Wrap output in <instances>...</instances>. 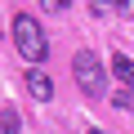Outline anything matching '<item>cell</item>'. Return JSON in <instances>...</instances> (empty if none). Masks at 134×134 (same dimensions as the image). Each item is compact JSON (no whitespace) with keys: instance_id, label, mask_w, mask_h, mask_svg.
<instances>
[{"instance_id":"5b68a950","label":"cell","mask_w":134,"mask_h":134,"mask_svg":"<svg viewBox=\"0 0 134 134\" xmlns=\"http://www.w3.org/2000/svg\"><path fill=\"white\" fill-rule=\"evenodd\" d=\"M0 130H5V134H18V112L14 107H0Z\"/></svg>"},{"instance_id":"ba28073f","label":"cell","mask_w":134,"mask_h":134,"mask_svg":"<svg viewBox=\"0 0 134 134\" xmlns=\"http://www.w3.org/2000/svg\"><path fill=\"white\" fill-rule=\"evenodd\" d=\"M90 134H103V130H90Z\"/></svg>"},{"instance_id":"6da1fadb","label":"cell","mask_w":134,"mask_h":134,"mask_svg":"<svg viewBox=\"0 0 134 134\" xmlns=\"http://www.w3.org/2000/svg\"><path fill=\"white\" fill-rule=\"evenodd\" d=\"M14 45H18V54H23L31 67H40V63L49 58V36H45V27H40L31 14H18V18H14Z\"/></svg>"},{"instance_id":"7a4b0ae2","label":"cell","mask_w":134,"mask_h":134,"mask_svg":"<svg viewBox=\"0 0 134 134\" xmlns=\"http://www.w3.org/2000/svg\"><path fill=\"white\" fill-rule=\"evenodd\" d=\"M72 76H76V85H81L90 98H103V94H107V67L98 63V54L81 49V54L72 58Z\"/></svg>"},{"instance_id":"52a82bcc","label":"cell","mask_w":134,"mask_h":134,"mask_svg":"<svg viewBox=\"0 0 134 134\" xmlns=\"http://www.w3.org/2000/svg\"><path fill=\"white\" fill-rule=\"evenodd\" d=\"M116 14H121V18H134V0H121V5H116Z\"/></svg>"},{"instance_id":"277c9868","label":"cell","mask_w":134,"mask_h":134,"mask_svg":"<svg viewBox=\"0 0 134 134\" xmlns=\"http://www.w3.org/2000/svg\"><path fill=\"white\" fill-rule=\"evenodd\" d=\"M107 67H112V76L121 81V90H130V94H134V58H125V54H116V58H112Z\"/></svg>"},{"instance_id":"3957f363","label":"cell","mask_w":134,"mask_h":134,"mask_svg":"<svg viewBox=\"0 0 134 134\" xmlns=\"http://www.w3.org/2000/svg\"><path fill=\"white\" fill-rule=\"evenodd\" d=\"M27 90H31V98H36V103L54 98V81L40 72V67H27Z\"/></svg>"},{"instance_id":"8992f818","label":"cell","mask_w":134,"mask_h":134,"mask_svg":"<svg viewBox=\"0 0 134 134\" xmlns=\"http://www.w3.org/2000/svg\"><path fill=\"white\" fill-rule=\"evenodd\" d=\"M112 103H116V107H130V103H134V94H130V90H116V94H112Z\"/></svg>"}]
</instances>
